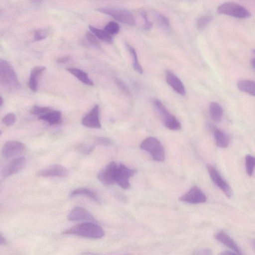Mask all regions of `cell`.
<instances>
[{"label":"cell","mask_w":255,"mask_h":255,"mask_svg":"<svg viewBox=\"0 0 255 255\" xmlns=\"http://www.w3.org/2000/svg\"><path fill=\"white\" fill-rule=\"evenodd\" d=\"M64 235H74L91 239H100L104 236L103 229L98 225L85 222L74 225L62 232Z\"/></svg>","instance_id":"cell-1"},{"label":"cell","mask_w":255,"mask_h":255,"mask_svg":"<svg viewBox=\"0 0 255 255\" xmlns=\"http://www.w3.org/2000/svg\"><path fill=\"white\" fill-rule=\"evenodd\" d=\"M0 83L8 91L17 90L20 86L16 73L11 65L4 59L0 60Z\"/></svg>","instance_id":"cell-2"},{"label":"cell","mask_w":255,"mask_h":255,"mask_svg":"<svg viewBox=\"0 0 255 255\" xmlns=\"http://www.w3.org/2000/svg\"><path fill=\"white\" fill-rule=\"evenodd\" d=\"M153 103L155 110L166 128L173 130L181 129V125L179 121L168 111L162 102L155 99Z\"/></svg>","instance_id":"cell-3"},{"label":"cell","mask_w":255,"mask_h":255,"mask_svg":"<svg viewBox=\"0 0 255 255\" xmlns=\"http://www.w3.org/2000/svg\"><path fill=\"white\" fill-rule=\"evenodd\" d=\"M141 149L148 152L152 158L157 161H162L164 159V151L160 141L154 137H148L141 143Z\"/></svg>","instance_id":"cell-4"},{"label":"cell","mask_w":255,"mask_h":255,"mask_svg":"<svg viewBox=\"0 0 255 255\" xmlns=\"http://www.w3.org/2000/svg\"><path fill=\"white\" fill-rule=\"evenodd\" d=\"M97 10L109 15L116 20L130 26H133L136 23L133 15L128 11L124 8L101 7L97 9Z\"/></svg>","instance_id":"cell-5"},{"label":"cell","mask_w":255,"mask_h":255,"mask_svg":"<svg viewBox=\"0 0 255 255\" xmlns=\"http://www.w3.org/2000/svg\"><path fill=\"white\" fill-rule=\"evenodd\" d=\"M218 13L239 18H247L251 14L244 7L233 2H227L220 5L217 9Z\"/></svg>","instance_id":"cell-6"},{"label":"cell","mask_w":255,"mask_h":255,"mask_svg":"<svg viewBox=\"0 0 255 255\" xmlns=\"http://www.w3.org/2000/svg\"><path fill=\"white\" fill-rule=\"evenodd\" d=\"M118 165L112 161L104 167L98 174V179L105 185H112L116 182Z\"/></svg>","instance_id":"cell-7"},{"label":"cell","mask_w":255,"mask_h":255,"mask_svg":"<svg viewBox=\"0 0 255 255\" xmlns=\"http://www.w3.org/2000/svg\"><path fill=\"white\" fill-rule=\"evenodd\" d=\"M207 169L209 175L214 183L224 192L228 197L231 198L233 196L232 188L224 179L218 171L212 165H208Z\"/></svg>","instance_id":"cell-8"},{"label":"cell","mask_w":255,"mask_h":255,"mask_svg":"<svg viewBox=\"0 0 255 255\" xmlns=\"http://www.w3.org/2000/svg\"><path fill=\"white\" fill-rule=\"evenodd\" d=\"M25 149V145L23 143L15 140L7 141L3 144L1 153L6 158H10L22 153Z\"/></svg>","instance_id":"cell-9"},{"label":"cell","mask_w":255,"mask_h":255,"mask_svg":"<svg viewBox=\"0 0 255 255\" xmlns=\"http://www.w3.org/2000/svg\"><path fill=\"white\" fill-rule=\"evenodd\" d=\"M26 158L23 156L16 157L7 164L1 171V177L4 179L20 171L25 166Z\"/></svg>","instance_id":"cell-10"},{"label":"cell","mask_w":255,"mask_h":255,"mask_svg":"<svg viewBox=\"0 0 255 255\" xmlns=\"http://www.w3.org/2000/svg\"><path fill=\"white\" fill-rule=\"evenodd\" d=\"M136 171L130 169L123 164L118 165L116 182L122 188L127 189L129 188V178L132 176Z\"/></svg>","instance_id":"cell-11"},{"label":"cell","mask_w":255,"mask_h":255,"mask_svg":"<svg viewBox=\"0 0 255 255\" xmlns=\"http://www.w3.org/2000/svg\"><path fill=\"white\" fill-rule=\"evenodd\" d=\"M182 202L198 204L204 203L207 200V197L202 191L196 186L192 187L186 193L179 198Z\"/></svg>","instance_id":"cell-12"},{"label":"cell","mask_w":255,"mask_h":255,"mask_svg":"<svg viewBox=\"0 0 255 255\" xmlns=\"http://www.w3.org/2000/svg\"><path fill=\"white\" fill-rule=\"evenodd\" d=\"M37 176L40 177H65L68 176V171L64 166L59 164H53L39 170Z\"/></svg>","instance_id":"cell-13"},{"label":"cell","mask_w":255,"mask_h":255,"mask_svg":"<svg viewBox=\"0 0 255 255\" xmlns=\"http://www.w3.org/2000/svg\"><path fill=\"white\" fill-rule=\"evenodd\" d=\"M82 124L85 127L89 128H101L99 105H96L83 118Z\"/></svg>","instance_id":"cell-14"},{"label":"cell","mask_w":255,"mask_h":255,"mask_svg":"<svg viewBox=\"0 0 255 255\" xmlns=\"http://www.w3.org/2000/svg\"><path fill=\"white\" fill-rule=\"evenodd\" d=\"M68 219L71 221L83 220L95 221L92 215L86 209L80 206L75 207L70 211Z\"/></svg>","instance_id":"cell-15"},{"label":"cell","mask_w":255,"mask_h":255,"mask_svg":"<svg viewBox=\"0 0 255 255\" xmlns=\"http://www.w3.org/2000/svg\"><path fill=\"white\" fill-rule=\"evenodd\" d=\"M215 238L237 254H243L241 250L236 243L225 232L223 231L218 232L215 235Z\"/></svg>","instance_id":"cell-16"},{"label":"cell","mask_w":255,"mask_h":255,"mask_svg":"<svg viewBox=\"0 0 255 255\" xmlns=\"http://www.w3.org/2000/svg\"><path fill=\"white\" fill-rule=\"evenodd\" d=\"M166 80L168 85L177 93L182 96L185 95V89L182 81L170 71L166 72Z\"/></svg>","instance_id":"cell-17"},{"label":"cell","mask_w":255,"mask_h":255,"mask_svg":"<svg viewBox=\"0 0 255 255\" xmlns=\"http://www.w3.org/2000/svg\"><path fill=\"white\" fill-rule=\"evenodd\" d=\"M45 70L46 68L41 66L34 67L31 70L28 86L32 91L36 92L37 90L39 77H40Z\"/></svg>","instance_id":"cell-18"},{"label":"cell","mask_w":255,"mask_h":255,"mask_svg":"<svg viewBox=\"0 0 255 255\" xmlns=\"http://www.w3.org/2000/svg\"><path fill=\"white\" fill-rule=\"evenodd\" d=\"M61 112L57 110H51L49 112L38 117V119L48 123L50 125H54L60 122Z\"/></svg>","instance_id":"cell-19"},{"label":"cell","mask_w":255,"mask_h":255,"mask_svg":"<svg viewBox=\"0 0 255 255\" xmlns=\"http://www.w3.org/2000/svg\"><path fill=\"white\" fill-rule=\"evenodd\" d=\"M67 70L84 84L89 86L94 85L93 81L89 78L87 73L83 70L74 67H69L67 68Z\"/></svg>","instance_id":"cell-20"},{"label":"cell","mask_w":255,"mask_h":255,"mask_svg":"<svg viewBox=\"0 0 255 255\" xmlns=\"http://www.w3.org/2000/svg\"><path fill=\"white\" fill-rule=\"evenodd\" d=\"M78 196H84L90 198L95 202L98 203L100 202V199H99L97 195L93 191L86 188H79L75 189L71 191L70 193V196L71 197Z\"/></svg>","instance_id":"cell-21"},{"label":"cell","mask_w":255,"mask_h":255,"mask_svg":"<svg viewBox=\"0 0 255 255\" xmlns=\"http://www.w3.org/2000/svg\"><path fill=\"white\" fill-rule=\"evenodd\" d=\"M237 86L240 91L255 96V81L251 80H241L237 82Z\"/></svg>","instance_id":"cell-22"},{"label":"cell","mask_w":255,"mask_h":255,"mask_svg":"<svg viewBox=\"0 0 255 255\" xmlns=\"http://www.w3.org/2000/svg\"><path fill=\"white\" fill-rule=\"evenodd\" d=\"M216 145L221 148L227 147L230 143L228 136L221 130L215 128L213 130Z\"/></svg>","instance_id":"cell-23"},{"label":"cell","mask_w":255,"mask_h":255,"mask_svg":"<svg viewBox=\"0 0 255 255\" xmlns=\"http://www.w3.org/2000/svg\"><path fill=\"white\" fill-rule=\"evenodd\" d=\"M89 29L96 37L101 40L108 44H111L113 42V38L111 35L105 30L99 29L92 25L89 26Z\"/></svg>","instance_id":"cell-24"},{"label":"cell","mask_w":255,"mask_h":255,"mask_svg":"<svg viewBox=\"0 0 255 255\" xmlns=\"http://www.w3.org/2000/svg\"><path fill=\"white\" fill-rule=\"evenodd\" d=\"M209 112L212 120L216 122H220L223 117V109L217 103L213 102L209 105Z\"/></svg>","instance_id":"cell-25"},{"label":"cell","mask_w":255,"mask_h":255,"mask_svg":"<svg viewBox=\"0 0 255 255\" xmlns=\"http://www.w3.org/2000/svg\"><path fill=\"white\" fill-rule=\"evenodd\" d=\"M126 45L131 56L133 67L136 72L142 74L143 69L138 62L135 50L128 43H126Z\"/></svg>","instance_id":"cell-26"},{"label":"cell","mask_w":255,"mask_h":255,"mask_svg":"<svg viewBox=\"0 0 255 255\" xmlns=\"http://www.w3.org/2000/svg\"><path fill=\"white\" fill-rule=\"evenodd\" d=\"M153 16L155 22L160 27L165 30L169 29V22L166 16L157 12H153Z\"/></svg>","instance_id":"cell-27"},{"label":"cell","mask_w":255,"mask_h":255,"mask_svg":"<svg viewBox=\"0 0 255 255\" xmlns=\"http://www.w3.org/2000/svg\"><path fill=\"white\" fill-rule=\"evenodd\" d=\"M246 169L249 176H252L255 169V157L248 154L245 157Z\"/></svg>","instance_id":"cell-28"},{"label":"cell","mask_w":255,"mask_h":255,"mask_svg":"<svg viewBox=\"0 0 255 255\" xmlns=\"http://www.w3.org/2000/svg\"><path fill=\"white\" fill-rule=\"evenodd\" d=\"M120 29L119 24L114 21L109 22L104 28V30L111 35L117 34L119 32Z\"/></svg>","instance_id":"cell-29"},{"label":"cell","mask_w":255,"mask_h":255,"mask_svg":"<svg viewBox=\"0 0 255 255\" xmlns=\"http://www.w3.org/2000/svg\"><path fill=\"white\" fill-rule=\"evenodd\" d=\"M52 110L50 108L46 107L33 106L30 110V113L38 117L43 115Z\"/></svg>","instance_id":"cell-30"},{"label":"cell","mask_w":255,"mask_h":255,"mask_svg":"<svg viewBox=\"0 0 255 255\" xmlns=\"http://www.w3.org/2000/svg\"><path fill=\"white\" fill-rule=\"evenodd\" d=\"M212 17L210 15H204L199 17L196 20L197 27L199 29L204 28L212 20Z\"/></svg>","instance_id":"cell-31"},{"label":"cell","mask_w":255,"mask_h":255,"mask_svg":"<svg viewBox=\"0 0 255 255\" xmlns=\"http://www.w3.org/2000/svg\"><path fill=\"white\" fill-rule=\"evenodd\" d=\"M96 37L91 32H87L85 35L86 40L90 45L96 48H99L100 45Z\"/></svg>","instance_id":"cell-32"},{"label":"cell","mask_w":255,"mask_h":255,"mask_svg":"<svg viewBox=\"0 0 255 255\" xmlns=\"http://www.w3.org/2000/svg\"><path fill=\"white\" fill-rule=\"evenodd\" d=\"M48 35V31L45 28H40L34 32L33 40L35 41L42 40L45 39Z\"/></svg>","instance_id":"cell-33"},{"label":"cell","mask_w":255,"mask_h":255,"mask_svg":"<svg viewBox=\"0 0 255 255\" xmlns=\"http://www.w3.org/2000/svg\"><path fill=\"white\" fill-rule=\"evenodd\" d=\"M15 116L14 113L7 114L2 119V121L6 126H12L15 122Z\"/></svg>","instance_id":"cell-34"},{"label":"cell","mask_w":255,"mask_h":255,"mask_svg":"<svg viewBox=\"0 0 255 255\" xmlns=\"http://www.w3.org/2000/svg\"><path fill=\"white\" fill-rule=\"evenodd\" d=\"M139 13L144 19V23L143 26V29L144 30L149 29L152 27V23L148 20L146 12L143 10H141L139 11Z\"/></svg>","instance_id":"cell-35"},{"label":"cell","mask_w":255,"mask_h":255,"mask_svg":"<svg viewBox=\"0 0 255 255\" xmlns=\"http://www.w3.org/2000/svg\"><path fill=\"white\" fill-rule=\"evenodd\" d=\"M115 82L119 88L127 94H129V91L125 84L120 79L116 78Z\"/></svg>","instance_id":"cell-36"},{"label":"cell","mask_w":255,"mask_h":255,"mask_svg":"<svg viewBox=\"0 0 255 255\" xmlns=\"http://www.w3.org/2000/svg\"><path fill=\"white\" fill-rule=\"evenodd\" d=\"M97 142L104 146H110L112 144V141L106 137H99L96 139Z\"/></svg>","instance_id":"cell-37"},{"label":"cell","mask_w":255,"mask_h":255,"mask_svg":"<svg viewBox=\"0 0 255 255\" xmlns=\"http://www.w3.org/2000/svg\"><path fill=\"white\" fill-rule=\"evenodd\" d=\"M196 255H212V251L208 249H201L198 250L194 253Z\"/></svg>","instance_id":"cell-38"},{"label":"cell","mask_w":255,"mask_h":255,"mask_svg":"<svg viewBox=\"0 0 255 255\" xmlns=\"http://www.w3.org/2000/svg\"><path fill=\"white\" fill-rule=\"evenodd\" d=\"M70 57L69 56H63L58 58L57 62L59 64H65L70 60Z\"/></svg>","instance_id":"cell-39"},{"label":"cell","mask_w":255,"mask_h":255,"mask_svg":"<svg viewBox=\"0 0 255 255\" xmlns=\"http://www.w3.org/2000/svg\"><path fill=\"white\" fill-rule=\"evenodd\" d=\"M6 239L4 238V237L2 236L1 234H0V245H4L6 243Z\"/></svg>","instance_id":"cell-40"},{"label":"cell","mask_w":255,"mask_h":255,"mask_svg":"<svg viewBox=\"0 0 255 255\" xmlns=\"http://www.w3.org/2000/svg\"><path fill=\"white\" fill-rule=\"evenodd\" d=\"M220 255H235V254H237L236 253H235V252L232 251H224V252H222V253H221L220 254Z\"/></svg>","instance_id":"cell-41"},{"label":"cell","mask_w":255,"mask_h":255,"mask_svg":"<svg viewBox=\"0 0 255 255\" xmlns=\"http://www.w3.org/2000/svg\"><path fill=\"white\" fill-rule=\"evenodd\" d=\"M44 0H30L31 2L34 4H39L41 3Z\"/></svg>","instance_id":"cell-42"},{"label":"cell","mask_w":255,"mask_h":255,"mask_svg":"<svg viewBox=\"0 0 255 255\" xmlns=\"http://www.w3.org/2000/svg\"><path fill=\"white\" fill-rule=\"evenodd\" d=\"M251 63L252 67L255 68V57L252 59Z\"/></svg>","instance_id":"cell-43"},{"label":"cell","mask_w":255,"mask_h":255,"mask_svg":"<svg viewBox=\"0 0 255 255\" xmlns=\"http://www.w3.org/2000/svg\"><path fill=\"white\" fill-rule=\"evenodd\" d=\"M3 100L1 97H0V106L1 107L3 104Z\"/></svg>","instance_id":"cell-44"},{"label":"cell","mask_w":255,"mask_h":255,"mask_svg":"<svg viewBox=\"0 0 255 255\" xmlns=\"http://www.w3.org/2000/svg\"><path fill=\"white\" fill-rule=\"evenodd\" d=\"M253 247L255 249V240H254L253 242Z\"/></svg>","instance_id":"cell-45"},{"label":"cell","mask_w":255,"mask_h":255,"mask_svg":"<svg viewBox=\"0 0 255 255\" xmlns=\"http://www.w3.org/2000/svg\"><path fill=\"white\" fill-rule=\"evenodd\" d=\"M253 52L254 54V55H255V49H254L253 50Z\"/></svg>","instance_id":"cell-46"}]
</instances>
